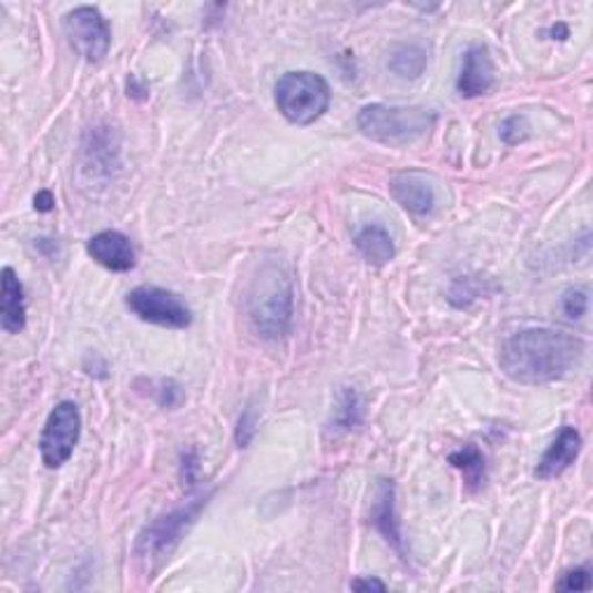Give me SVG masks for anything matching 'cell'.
I'll return each mask as SVG.
<instances>
[{"instance_id": "4fadbf2b", "label": "cell", "mask_w": 593, "mask_h": 593, "mask_svg": "<svg viewBox=\"0 0 593 593\" xmlns=\"http://www.w3.org/2000/svg\"><path fill=\"white\" fill-rule=\"evenodd\" d=\"M390 193L406 212L416 216H427L436 206V193L429 178L420 172H401L395 174L390 182Z\"/></svg>"}, {"instance_id": "9c48e42d", "label": "cell", "mask_w": 593, "mask_h": 593, "mask_svg": "<svg viewBox=\"0 0 593 593\" xmlns=\"http://www.w3.org/2000/svg\"><path fill=\"white\" fill-rule=\"evenodd\" d=\"M369 520L376 526V531L388 540V543L399 552L406 554L403 550V535H401V524L397 518V484L390 478H380L374 489V501L369 510Z\"/></svg>"}, {"instance_id": "277c9868", "label": "cell", "mask_w": 593, "mask_h": 593, "mask_svg": "<svg viewBox=\"0 0 593 593\" xmlns=\"http://www.w3.org/2000/svg\"><path fill=\"white\" fill-rule=\"evenodd\" d=\"M278 112L295 125L316 123L331 102L329 84L316 72H286L274 86Z\"/></svg>"}, {"instance_id": "5bb4252c", "label": "cell", "mask_w": 593, "mask_h": 593, "mask_svg": "<svg viewBox=\"0 0 593 593\" xmlns=\"http://www.w3.org/2000/svg\"><path fill=\"white\" fill-rule=\"evenodd\" d=\"M0 327L8 334H19L25 327V295L12 267L3 269V297H0Z\"/></svg>"}, {"instance_id": "603a6c76", "label": "cell", "mask_w": 593, "mask_h": 593, "mask_svg": "<svg viewBox=\"0 0 593 593\" xmlns=\"http://www.w3.org/2000/svg\"><path fill=\"white\" fill-rule=\"evenodd\" d=\"M156 401L163 406V408H176L178 403L184 401V392L182 388L174 380H161L159 382V390H156Z\"/></svg>"}, {"instance_id": "7a4b0ae2", "label": "cell", "mask_w": 593, "mask_h": 593, "mask_svg": "<svg viewBox=\"0 0 593 593\" xmlns=\"http://www.w3.org/2000/svg\"><path fill=\"white\" fill-rule=\"evenodd\" d=\"M248 323L257 337L265 341H278L293 327L295 311V286L290 272L267 263L255 274L246 297Z\"/></svg>"}, {"instance_id": "9a60e30c", "label": "cell", "mask_w": 593, "mask_h": 593, "mask_svg": "<svg viewBox=\"0 0 593 593\" xmlns=\"http://www.w3.org/2000/svg\"><path fill=\"white\" fill-rule=\"evenodd\" d=\"M355 246L359 253L365 255V260L376 265V267L388 265L397 253L395 239L390 237V232L378 223H371V225H365L362 229H357Z\"/></svg>"}, {"instance_id": "e0dca14e", "label": "cell", "mask_w": 593, "mask_h": 593, "mask_svg": "<svg viewBox=\"0 0 593 593\" xmlns=\"http://www.w3.org/2000/svg\"><path fill=\"white\" fill-rule=\"evenodd\" d=\"M390 70L401 80H418L427 70V51L416 44H401L392 51Z\"/></svg>"}, {"instance_id": "30bf717a", "label": "cell", "mask_w": 593, "mask_h": 593, "mask_svg": "<svg viewBox=\"0 0 593 593\" xmlns=\"http://www.w3.org/2000/svg\"><path fill=\"white\" fill-rule=\"evenodd\" d=\"M86 251L100 267L110 272H131L137 260L133 242L119 229L98 232L95 237L89 239Z\"/></svg>"}, {"instance_id": "cb8c5ba5", "label": "cell", "mask_w": 593, "mask_h": 593, "mask_svg": "<svg viewBox=\"0 0 593 593\" xmlns=\"http://www.w3.org/2000/svg\"><path fill=\"white\" fill-rule=\"evenodd\" d=\"M350 589H355V591H385L388 586H385V582H380L376 577H357L350 582Z\"/></svg>"}, {"instance_id": "7c38bea8", "label": "cell", "mask_w": 593, "mask_h": 593, "mask_svg": "<svg viewBox=\"0 0 593 593\" xmlns=\"http://www.w3.org/2000/svg\"><path fill=\"white\" fill-rule=\"evenodd\" d=\"M582 452V436L575 427L565 425L561 427V431L556 433V438L552 441V446L545 450L543 459L538 461L535 467V478L538 480H552L559 478L563 471H569L575 459Z\"/></svg>"}, {"instance_id": "44dd1931", "label": "cell", "mask_w": 593, "mask_h": 593, "mask_svg": "<svg viewBox=\"0 0 593 593\" xmlns=\"http://www.w3.org/2000/svg\"><path fill=\"white\" fill-rule=\"evenodd\" d=\"M591 586H593V582H591V575L586 569H575V571L563 573L561 580L556 582L559 591H589Z\"/></svg>"}, {"instance_id": "ac0fdd59", "label": "cell", "mask_w": 593, "mask_h": 593, "mask_svg": "<svg viewBox=\"0 0 593 593\" xmlns=\"http://www.w3.org/2000/svg\"><path fill=\"white\" fill-rule=\"evenodd\" d=\"M362 397H359L355 390L346 388L341 395V403L337 408V418L331 422V431L339 433V431H350L355 429L359 422H362Z\"/></svg>"}, {"instance_id": "d4e9b609", "label": "cell", "mask_w": 593, "mask_h": 593, "mask_svg": "<svg viewBox=\"0 0 593 593\" xmlns=\"http://www.w3.org/2000/svg\"><path fill=\"white\" fill-rule=\"evenodd\" d=\"M54 204H57V200H54V195H51L49 191H40V193L35 195V209L42 212V214H47V212L54 209Z\"/></svg>"}, {"instance_id": "5b68a950", "label": "cell", "mask_w": 593, "mask_h": 593, "mask_svg": "<svg viewBox=\"0 0 593 593\" xmlns=\"http://www.w3.org/2000/svg\"><path fill=\"white\" fill-rule=\"evenodd\" d=\"M204 505H206V497L195 499L188 505L172 510L167 514H161L159 520H153L137 535L135 554L140 559H149V561L165 559L178 545V540H182V535L188 531V526L197 520V514L202 512Z\"/></svg>"}, {"instance_id": "ba28073f", "label": "cell", "mask_w": 593, "mask_h": 593, "mask_svg": "<svg viewBox=\"0 0 593 593\" xmlns=\"http://www.w3.org/2000/svg\"><path fill=\"white\" fill-rule=\"evenodd\" d=\"M63 29L70 44L76 49V54L84 57L91 63L105 61L112 47V31L108 19L102 17L95 8H74L65 14Z\"/></svg>"}, {"instance_id": "52a82bcc", "label": "cell", "mask_w": 593, "mask_h": 593, "mask_svg": "<svg viewBox=\"0 0 593 593\" xmlns=\"http://www.w3.org/2000/svg\"><path fill=\"white\" fill-rule=\"evenodd\" d=\"M125 306L151 325L167 329H186L193 323L191 308L172 290L159 286H140L125 295Z\"/></svg>"}, {"instance_id": "8992f818", "label": "cell", "mask_w": 593, "mask_h": 593, "mask_svg": "<svg viewBox=\"0 0 593 593\" xmlns=\"http://www.w3.org/2000/svg\"><path fill=\"white\" fill-rule=\"evenodd\" d=\"M82 433V412L74 401H61L49 412L40 436V454L47 469H59L72 457Z\"/></svg>"}, {"instance_id": "7402d4cb", "label": "cell", "mask_w": 593, "mask_h": 593, "mask_svg": "<svg viewBox=\"0 0 593 593\" xmlns=\"http://www.w3.org/2000/svg\"><path fill=\"white\" fill-rule=\"evenodd\" d=\"M255 431H257V410L253 406H246V410L242 412V418H239V425H237L239 448H246L253 441Z\"/></svg>"}, {"instance_id": "8fae6325", "label": "cell", "mask_w": 593, "mask_h": 593, "mask_svg": "<svg viewBox=\"0 0 593 593\" xmlns=\"http://www.w3.org/2000/svg\"><path fill=\"white\" fill-rule=\"evenodd\" d=\"M494 86V63L489 57L487 47H469L463 54L461 70L457 76V91L461 98H478L484 95Z\"/></svg>"}, {"instance_id": "6da1fadb", "label": "cell", "mask_w": 593, "mask_h": 593, "mask_svg": "<svg viewBox=\"0 0 593 593\" xmlns=\"http://www.w3.org/2000/svg\"><path fill=\"white\" fill-rule=\"evenodd\" d=\"M586 344L571 331L526 327L510 334L499 352L503 374L522 385H545L569 376L584 357Z\"/></svg>"}, {"instance_id": "3957f363", "label": "cell", "mask_w": 593, "mask_h": 593, "mask_svg": "<svg viewBox=\"0 0 593 593\" xmlns=\"http://www.w3.org/2000/svg\"><path fill=\"white\" fill-rule=\"evenodd\" d=\"M436 125V114L425 108H390L367 105L357 114V127L365 137L390 144L408 146L425 140Z\"/></svg>"}, {"instance_id": "ffe728a7", "label": "cell", "mask_w": 593, "mask_h": 593, "mask_svg": "<svg viewBox=\"0 0 593 593\" xmlns=\"http://www.w3.org/2000/svg\"><path fill=\"white\" fill-rule=\"evenodd\" d=\"M499 135H501V140H503L505 144H510V146L520 144V142H524V140L529 137V123H526L524 116L514 114V116H510V119H505V121L501 123Z\"/></svg>"}, {"instance_id": "2e32d148", "label": "cell", "mask_w": 593, "mask_h": 593, "mask_svg": "<svg viewBox=\"0 0 593 593\" xmlns=\"http://www.w3.org/2000/svg\"><path fill=\"white\" fill-rule=\"evenodd\" d=\"M448 459H450L452 467L461 473L463 482H467L471 492H478V489L487 480V463H484V454L480 452V448L469 443V446H463L461 450L452 452Z\"/></svg>"}, {"instance_id": "d6986e66", "label": "cell", "mask_w": 593, "mask_h": 593, "mask_svg": "<svg viewBox=\"0 0 593 593\" xmlns=\"http://www.w3.org/2000/svg\"><path fill=\"white\" fill-rule=\"evenodd\" d=\"M589 308V293L582 290V288H569L563 293L561 297V311L573 318V320H580Z\"/></svg>"}]
</instances>
